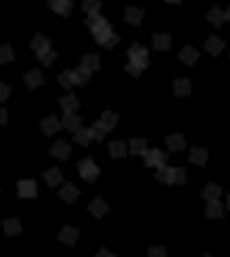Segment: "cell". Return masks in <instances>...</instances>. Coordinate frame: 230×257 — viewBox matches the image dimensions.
<instances>
[{
  "mask_svg": "<svg viewBox=\"0 0 230 257\" xmlns=\"http://www.w3.org/2000/svg\"><path fill=\"white\" fill-rule=\"evenodd\" d=\"M86 23L90 27V32H92L94 40L101 46L113 48L117 42H120V36H117V34H113V30H111V23L105 17H101L99 13H90L88 19H86Z\"/></svg>",
  "mask_w": 230,
  "mask_h": 257,
  "instance_id": "1",
  "label": "cell"
},
{
  "mask_svg": "<svg viewBox=\"0 0 230 257\" xmlns=\"http://www.w3.org/2000/svg\"><path fill=\"white\" fill-rule=\"evenodd\" d=\"M155 178L163 184H186V171L182 168H157Z\"/></svg>",
  "mask_w": 230,
  "mask_h": 257,
  "instance_id": "2",
  "label": "cell"
},
{
  "mask_svg": "<svg viewBox=\"0 0 230 257\" xmlns=\"http://www.w3.org/2000/svg\"><path fill=\"white\" fill-rule=\"evenodd\" d=\"M128 59H130V63L138 65L142 71L149 67V54H146V48L142 44H138V42H134L128 48Z\"/></svg>",
  "mask_w": 230,
  "mask_h": 257,
  "instance_id": "3",
  "label": "cell"
},
{
  "mask_svg": "<svg viewBox=\"0 0 230 257\" xmlns=\"http://www.w3.org/2000/svg\"><path fill=\"white\" fill-rule=\"evenodd\" d=\"M78 171H80V178H84L86 182H96V178H99V173H101V170L96 168V163L90 157L82 159L78 163Z\"/></svg>",
  "mask_w": 230,
  "mask_h": 257,
  "instance_id": "4",
  "label": "cell"
},
{
  "mask_svg": "<svg viewBox=\"0 0 230 257\" xmlns=\"http://www.w3.org/2000/svg\"><path fill=\"white\" fill-rule=\"evenodd\" d=\"M167 161V155L159 149H151L144 153V168H161Z\"/></svg>",
  "mask_w": 230,
  "mask_h": 257,
  "instance_id": "5",
  "label": "cell"
},
{
  "mask_svg": "<svg viewBox=\"0 0 230 257\" xmlns=\"http://www.w3.org/2000/svg\"><path fill=\"white\" fill-rule=\"evenodd\" d=\"M17 194L21 199H34L38 194V186L34 180H19L17 182Z\"/></svg>",
  "mask_w": 230,
  "mask_h": 257,
  "instance_id": "6",
  "label": "cell"
},
{
  "mask_svg": "<svg viewBox=\"0 0 230 257\" xmlns=\"http://www.w3.org/2000/svg\"><path fill=\"white\" fill-rule=\"evenodd\" d=\"M48 6H51V11H54L57 15L69 17L73 11V0H48Z\"/></svg>",
  "mask_w": 230,
  "mask_h": 257,
  "instance_id": "7",
  "label": "cell"
},
{
  "mask_svg": "<svg viewBox=\"0 0 230 257\" xmlns=\"http://www.w3.org/2000/svg\"><path fill=\"white\" fill-rule=\"evenodd\" d=\"M23 82L27 84L30 90H36V88H40L42 84H44V75H42L40 69H30V71L23 75Z\"/></svg>",
  "mask_w": 230,
  "mask_h": 257,
  "instance_id": "8",
  "label": "cell"
},
{
  "mask_svg": "<svg viewBox=\"0 0 230 257\" xmlns=\"http://www.w3.org/2000/svg\"><path fill=\"white\" fill-rule=\"evenodd\" d=\"M40 128H42V132H44L46 136H53V134H57V132H59L63 126H61V121H59L54 115H48V117H44V120H42Z\"/></svg>",
  "mask_w": 230,
  "mask_h": 257,
  "instance_id": "9",
  "label": "cell"
},
{
  "mask_svg": "<svg viewBox=\"0 0 230 257\" xmlns=\"http://www.w3.org/2000/svg\"><path fill=\"white\" fill-rule=\"evenodd\" d=\"M80 239V230L73 226H63L59 232V240L65 242V245H75V240Z\"/></svg>",
  "mask_w": 230,
  "mask_h": 257,
  "instance_id": "10",
  "label": "cell"
},
{
  "mask_svg": "<svg viewBox=\"0 0 230 257\" xmlns=\"http://www.w3.org/2000/svg\"><path fill=\"white\" fill-rule=\"evenodd\" d=\"M205 215H207L209 220H220L222 215H224V205H222L218 199H212V201H207Z\"/></svg>",
  "mask_w": 230,
  "mask_h": 257,
  "instance_id": "11",
  "label": "cell"
},
{
  "mask_svg": "<svg viewBox=\"0 0 230 257\" xmlns=\"http://www.w3.org/2000/svg\"><path fill=\"white\" fill-rule=\"evenodd\" d=\"M73 140L78 142V144H82V147H88L90 142L94 140V136H92V128H78L73 132Z\"/></svg>",
  "mask_w": 230,
  "mask_h": 257,
  "instance_id": "12",
  "label": "cell"
},
{
  "mask_svg": "<svg viewBox=\"0 0 230 257\" xmlns=\"http://www.w3.org/2000/svg\"><path fill=\"white\" fill-rule=\"evenodd\" d=\"M51 155L54 157V159H69V155H71V147H69L67 142H63V140H59V142H54L53 144V149H51Z\"/></svg>",
  "mask_w": 230,
  "mask_h": 257,
  "instance_id": "13",
  "label": "cell"
},
{
  "mask_svg": "<svg viewBox=\"0 0 230 257\" xmlns=\"http://www.w3.org/2000/svg\"><path fill=\"white\" fill-rule=\"evenodd\" d=\"M142 9H138V6H128L125 9V23H130V25H141L142 23Z\"/></svg>",
  "mask_w": 230,
  "mask_h": 257,
  "instance_id": "14",
  "label": "cell"
},
{
  "mask_svg": "<svg viewBox=\"0 0 230 257\" xmlns=\"http://www.w3.org/2000/svg\"><path fill=\"white\" fill-rule=\"evenodd\" d=\"M197 59H199V52H197V48L195 46H184L182 51H180V61H182L184 65H195L197 63Z\"/></svg>",
  "mask_w": 230,
  "mask_h": 257,
  "instance_id": "15",
  "label": "cell"
},
{
  "mask_svg": "<svg viewBox=\"0 0 230 257\" xmlns=\"http://www.w3.org/2000/svg\"><path fill=\"white\" fill-rule=\"evenodd\" d=\"M191 80L188 78H178V80H174V94L176 96H188L191 94Z\"/></svg>",
  "mask_w": 230,
  "mask_h": 257,
  "instance_id": "16",
  "label": "cell"
},
{
  "mask_svg": "<svg viewBox=\"0 0 230 257\" xmlns=\"http://www.w3.org/2000/svg\"><path fill=\"white\" fill-rule=\"evenodd\" d=\"M2 228H4L6 236H17V234H21V220L19 218H6L2 222Z\"/></svg>",
  "mask_w": 230,
  "mask_h": 257,
  "instance_id": "17",
  "label": "cell"
},
{
  "mask_svg": "<svg viewBox=\"0 0 230 257\" xmlns=\"http://www.w3.org/2000/svg\"><path fill=\"white\" fill-rule=\"evenodd\" d=\"M88 211L94 215V218H103L105 213L109 211V207H107V203L101 199V197H96L94 201H90V205H88Z\"/></svg>",
  "mask_w": 230,
  "mask_h": 257,
  "instance_id": "18",
  "label": "cell"
},
{
  "mask_svg": "<svg viewBox=\"0 0 230 257\" xmlns=\"http://www.w3.org/2000/svg\"><path fill=\"white\" fill-rule=\"evenodd\" d=\"M153 46H155V51H170L172 46V36L170 34H155L153 36Z\"/></svg>",
  "mask_w": 230,
  "mask_h": 257,
  "instance_id": "19",
  "label": "cell"
},
{
  "mask_svg": "<svg viewBox=\"0 0 230 257\" xmlns=\"http://www.w3.org/2000/svg\"><path fill=\"white\" fill-rule=\"evenodd\" d=\"M207 149H203V147H193L191 149V157H188V161H191L193 165H203L205 161H207Z\"/></svg>",
  "mask_w": 230,
  "mask_h": 257,
  "instance_id": "20",
  "label": "cell"
},
{
  "mask_svg": "<svg viewBox=\"0 0 230 257\" xmlns=\"http://www.w3.org/2000/svg\"><path fill=\"white\" fill-rule=\"evenodd\" d=\"M205 51L209 52V54H213V57H218V54L224 51V40L222 38H215V36H212V38H207V42H205Z\"/></svg>",
  "mask_w": 230,
  "mask_h": 257,
  "instance_id": "21",
  "label": "cell"
},
{
  "mask_svg": "<svg viewBox=\"0 0 230 257\" xmlns=\"http://www.w3.org/2000/svg\"><path fill=\"white\" fill-rule=\"evenodd\" d=\"M61 126L65 128V130L75 132V130L82 126V117L78 113H65V117H63V121H61Z\"/></svg>",
  "mask_w": 230,
  "mask_h": 257,
  "instance_id": "22",
  "label": "cell"
},
{
  "mask_svg": "<svg viewBox=\"0 0 230 257\" xmlns=\"http://www.w3.org/2000/svg\"><path fill=\"white\" fill-rule=\"evenodd\" d=\"M109 153L113 159H124L125 155H128V147H125L124 140H115L109 144Z\"/></svg>",
  "mask_w": 230,
  "mask_h": 257,
  "instance_id": "23",
  "label": "cell"
},
{
  "mask_svg": "<svg viewBox=\"0 0 230 257\" xmlns=\"http://www.w3.org/2000/svg\"><path fill=\"white\" fill-rule=\"evenodd\" d=\"M44 180L51 188H54V186H59L63 182V173L59 171V168H51L48 171H44Z\"/></svg>",
  "mask_w": 230,
  "mask_h": 257,
  "instance_id": "24",
  "label": "cell"
},
{
  "mask_svg": "<svg viewBox=\"0 0 230 257\" xmlns=\"http://www.w3.org/2000/svg\"><path fill=\"white\" fill-rule=\"evenodd\" d=\"M167 147H170V151H174V153L184 151V147H186L184 136L182 134H170L167 136Z\"/></svg>",
  "mask_w": 230,
  "mask_h": 257,
  "instance_id": "25",
  "label": "cell"
},
{
  "mask_svg": "<svg viewBox=\"0 0 230 257\" xmlns=\"http://www.w3.org/2000/svg\"><path fill=\"white\" fill-rule=\"evenodd\" d=\"M61 107L65 113H75V111L80 109V101L75 99L73 94H67V96H63L61 99Z\"/></svg>",
  "mask_w": 230,
  "mask_h": 257,
  "instance_id": "26",
  "label": "cell"
},
{
  "mask_svg": "<svg viewBox=\"0 0 230 257\" xmlns=\"http://www.w3.org/2000/svg\"><path fill=\"white\" fill-rule=\"evenodd\" d=\"M78 188H75L73 184H65L61 188V192H59V197H61V201H65V203H73L75 199H78Z\"/></svg>",
  "mask_w": 230,
  "mask_h": 257,
  "instance_id": "27",
  "label": "cell"
},
{
  "mask_svg": "<svg viewBox=\"0 0 230 257\" xmlns=\"http://www.w3.org/2000/svg\"><path fill=\"white\" fill-rule=\"evenodd\" d=\"M207 21L212 23L213 27H220L222 23L226 21V17H224V11H222V9H218V6H213V9L207 13Z\"/></svg>",
  "mask_w": 230,
  "mask_h": 257,
  "instance_id": "28",
  "label": "cell"
},
{
  "mask_svg": "<svg viewBox=\"0 0 230 257\" xmlns=\"http://www.w3.org/2000/svg\"><path fill=\"white\" fill-rule=\"evenodd\" d=\"M90 69L86 67V65H80V67H75L73 69V75H75V86H84L86 82L90 80Z\"/></svg>",
  "mask_w": 230,
  "mask_h": 257,
  "instance_id": "29",
  "label": "cell"
},
{
  "mask_svg": "<svg viewBox=\"0 0 230 257\" xmlns=\"http://www.w3.org/2000/svg\"><path fill=\"white\" fill-rule=\"evenodd\" d=\"M57 82L59 84L65 88V90H71L73 86H75V75H73V71H63V73H59V78H57Z\"/></svg>",
  "mask_w": 230,
  "mask_h": 257,
  "instance_id": "30",
  "label": "cell"
},
{
  "mask_svg": "<svg viewBox=\"0 0 230 257\" xmlns=\"http://www.w3.org/2000/svg\"><path fill=\"white\" fill-rule=\"evenodd\" d=\"M130 153L132 155H142L146 153V140L144 138H132L130 140Z\"/></svg>",
  "mask_w": 230,
  "mask_h": 257,
  "instance_id": "31",
  "label": "cell"
},
{
  "mask_svg": "<svg viewBox=\"0 0 230 257\" xmlns=\"http://www.w3.org/2000/svg\"><path fill=\"white\" fill-rule=\"evenodd\" d=\"M222 194V188H220V184H207L205 188H203V192H201V197H203L205 201H212V199H218Z\"/></svg>",
  "mask_w": 230,
  "mask_h": 257,
  "instance_id": "32",
  "label": "cell"
},
{
  "mask_svg": "<svg viewBox=\"0 0 230 257\" xmlns=\"http://www.w3.org/2000/svg\"><path fill=\"white\" fill-rule=\"evenodd\" d=\"M46 48H51V40H48L46 36H42V34H38V36H34L32 40V51H46Z\"/></svg>",
  "mask_w": 230,
  "mask_h": 257,
  "instance_id": "33",
  "label": "cell"
},
{
  "mask_svg": "<svg viewBox=\"0 0 230 257\" xmlns=\"http://www.w3.org/2000/svg\"><path fill=\"white\" fill-rule=\"evenodd\" d=\"M38 54V59H40V63L42 65H53L54 61H57V51H51V48H46V51H40V52H36Z\"/></svg>",
  "mask_w": 230,
  "mask_h": 257,
  "instance_id": "34",
  "label": "cell"
},
{
  "mask_svg": "<svg viewBox=\"0 0 230 257\" xmlns=\"http://www.w3.org/2000/svg\"><path fill=\"white\" fill-rule=\"evenodd\" d=\"M107 132H109V128L107 126H105V123L99 120V121H96L94 123V126H92V136H94V140H105V136H107Z\"/></svg>",
  "mask_w": 230,
  "mask_h": 257,
  "instance_id": "35",
  "label": "cell"
},
{
  "mask_svg": "<svg viewBox=\"0 0 230 257\" xmlns=\"http://www.w3.org/2000/svg\"><path fill=\"white\" fill-rule=\"evenodd\" d=\"M82 65H86L90 71H96V69H99V65H101V61H99V57H96V54H84V57H82Z\"/></svg>",
  "mask_w": 230,
  "mask_h": 257,
  "instance_id": "36",
  "label": "cell"
},
{
  "mask_svg": "<svg viewBox=\"0 0 230 257\" xmlns=\"http://www.w3.org/2000/svg\"><path fill=\"white\" fill-rule=\"evenodd\" d=\"M82 11L86 13V15H90V13H99L101 11V0H84Z\"/></svg>",
  "mask_w": 230,
  "mask_h": 257,
  "instance_id": "37",
  "label": "cell"
},
{
  "mask_svg": "<svg viewBox=\"0 0 230 257\" xmlns=\"http://www.w3.org/2000/svg\"><path fill=\"white\" fill-rule=\"evenodd\" d=\"M15 59V52H13V48L9 44H2L0 46V63H9V61Z\"/></svg>",
  "mask_w": 230,
  "mask_h": 257,
  "instance_id": "38",
  "label": "cell"
},
{
  "mask_svg": "<svg viewBox=\"0 0 230 257\" xmlns=\"http://www.w3.org/2000/svg\"><path fill=\"white\" fill-rule=\"evenodd\" d=\"M101 121H103L109 130H113V128H115V123H117V115H115V113H111V111H105V113L101 115Z\"/></svg>",
  "mask_w": 230,
  "mask_h": 257,
  "instance_id": "39",
  "label": "cell"
},
{
  "mask_svg": "<svg viewBox=\"0 0 230 257\" xmlns=\"http://www.w3.org/2000/svg\"><path fill=\"white\" fill-rule=\"evenodd\" d=\"M125 71H128L130 75H134V78H138V75L142 73V69L138 65H134V63H128V65H125Z\"/></svg>",
  "mask_w": 230,
  "mask_h": 257,
  "instance_id": "40",
  "label": "cell"
},
{
  "mask_svg": "<svg viewBox=\"0 0 230 257\" xmlns=\"http://www.w3.org/2000/svg\"><path fill=\"white\" fill-rule=\"evenodd\" d=\"M9 96H11V88L6 86V84H2V82H0V103L6 101Z\"/></svg>",
  "mask_w": 230,
  "mask_h": 257,
  "instance_id": "41",
  "label": "cell"
},
{
  "mask_svg": "<svg viewBox=\"0 0 230 257\" xmlns=\"http://www.w3.org/2000/svg\"><path fill=\"white\" fill-rule=\"evenodd\" d=\"M149 255L151 257H163L165 255V247H151L149 249Z\"/></svg>",
  "mask_w": 230,
  "mask_h": 257,
  "instance_id": "42",
  "label": "cell"
},
{
  "mask_svg": "<svg viewBox=\"0 0 230 257\" xmlns=\"http://www.w3.org/2000/svg\"><path fill=\"white\" fill-rule=\"evenodd\" d=\"M4 123H6V111L0 107V126H4Z\"/></svg>",
  "mask_w": 230,
  "mask_h": 257,
  "instance_id": "43",
  "label": "cell"
},
{
  "mask_svg": "<svg viewBox=\"0 0 230 257\" xmlns=\"http://www.w3.org/2000/svg\"><path fill=\"white\" fill-rule=\"evenodd\" d=\"M96 255H101V257H111L113 253H111V251H107V249H101V251L96 253Z\"/></svg>",
  "mask_w": 230,
  "mask_h": 257,
  "instance_id": "44",
  "label": "cell"
},
{
  "mask_svg": "<svg viewBox=\"0 0 230 257\" xmlns=\"http://www.w3.org/2000/svg\"><path fill=\"white\" fill-rule=\"evenodd\" d=\"M224 17H226V21H230V6H228L226 11H224Z\"/></svg>",
  "mask_w": 230,
  "mask_h": 257,
  "instance_id": "45",
  "label": "cell"
},
{
  "mask_svg": "<svg viewBox=\"0 0 230 257\" xmlns=\"http://www.w3.org/2000/svg\"><path fill=\"white\" fill-rule=\"evenodd\" d=\"M165 2H170V4H176V2H180V0H165Z\"/></svg>",
  "mask_w": 230,
  "mask_h": 257,
  "instance_id": "46",
  "label": "cell"
},
{
  "mask_svg": "<svg viewBox=\"0 0 230 257\" xmlns=\"http://www.w3.org/2000/svg\"><path fill=\"white\" fill-rule=\"evenodd\" d=\"M226 207H228V209H230V194H228V203H226Z\"/></svg>",
  "mask_w": 230,
  "mask_h": 257,
  "instance_id": "47",
  "label": "cell"
}]
</instances>
